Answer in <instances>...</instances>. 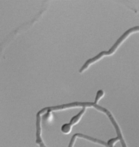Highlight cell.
<instances>
[{
	"label": "cell",
	"instance_id": "7a4b0ae2",
	"mask_svg": "<svg viewBox=\"0 0 139 147\" xmlns=\"http://www.w3.org/2000/svg\"><path fill=\"white\" fill-rule=\"evenodd\" d=\"M103 91H102V90H99L98 91V92L97 93V95H96V97L95 98V102H94V104H96V103H97V102L99 100V99H100V98H101L103 95Z\"/></svg>",
	"mask_w": 139,
	"mask_h": 147
},
{
	"label": "cell",
	"instance_id": "6da1fadb",
	"mask_svg": "<svg viewBox=\"0 0 139 147\" xmlns=\"http://www.w3.org/2000/svg\"><path fill=\"white\" fill-rule=\"evenodd\" d=\"M118 141H119V138L118 137L110 139L109 141H108V145L109 147H114L115 144L116 143V142H117Z\"/></svg>",
	"mask_w": 139,
	"mask_h": 147
}]
</instances>
